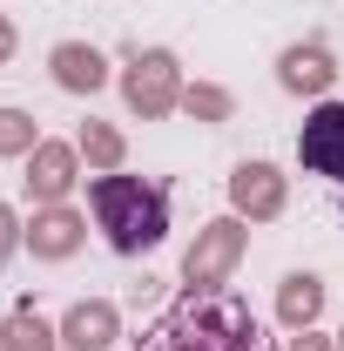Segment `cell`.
Here are the masks:
<instances>
[{"mask_svg":"<svg viewBox=\"0 0 344 351\" xmlns=\"http://www.w3.org/2000/svg\"><path fill=\"white\" fill-rule=\"evenodd\" d=\"M122 101H129L142 122H156V115L182 108V68H175L169 47H142L129 68H122Z\"/></svg>","mask_w":344,"mask_h":351,"instance_id":"4","label":"cell"},{"mask_svg":"<svg viewBox=\"0 0 344 351\" xmlns=\"http://www.w3.org/2000/svg\"><path fill=\"white\" fill-rule=\"evenodd\" d=\"M243 217H216L196 230V243L182 250V291H223V277L243 263Z\"/></svg>","mask_w":344,"mask_h":351,"instance_id":"3","label":"cell"},{"mask_svg":"<svg viewBox=\"0 0 344 351\" xmlns=\"http://www.w3.org/2000/svg\"><path fill=\"white\" fill-rule=\"evenodd\" d=\"M122 338V311L108 304V298H82V304L61 317V345L68 351H108Z\"/></svg>","mask_w":344,"mask_h":351,"instance_id":"9","label":"cell"},{"mask_svg":"<svg viewBox=\"0 0 344 351\" xmlns=\"http://www.w3.org/2000/svg\"><path fill=\"white\" fill-rule=\"evenodd\" d=\"M230 203H236V217H250V223L284 217V176H277V162H236Z\"/></svg>","mask_w":344,"mask_h":351,"instance_id":"7","label":"cell"},{"mask_svg":"<svg viewBox=\"0 0 344 351\" xmlns=\"http://www.w3.org/2000/svg\"><path fill=\"white\" fill-rule=\"evenodd\" d=\"M88 203H95V223H101L108 250H122V257H142V250H156L169 237V189L162 182L108 169L88 182Z\"/></svg>","mask_w":344,"mask_h":351,"instance_id":"2","label":"cell"},{"mask_svg":"<svg viewBox=\"0 0 344 351\" xmlns=\"http://www.w3.org/2000/svg\"><path fill=\"white\" fill-rule=\"evenodd\" d=\"M338 351H344V331H338Z\"/></svg>","mask_w":344,"mask_h":351,"instance_id":"20","label":"cell"},{"mask_svg":"<svg viewBox=\"0 0 344 351\" xmlns=\"http://www.w3.org/2000/svg\"><path fill=\"white\" fill-rule=\"evenodd\" d=\"M47 68H54V82L68 88V95H95V88L108 82L101 47H88V41H61L54 54H47Z\"/></svg>","mask_w":344,"mask_h":351,"instance_id":"11","label":"cell"},{"mask_svg":"<svg viewBox=\"0 0 344 351\" xmlns=\"http://www.w3.org/2000/svg\"><path fill=\"white\" fill-rule=\"evenodd\" d=\"M277 82L291 88V95H324V88L338 82V61H331V47L297 41V47H284V61H277Z\"/></svg>","mask_w":344,"mask_h":351,"instance_id":"10","label":"cell"},{"mask_svg":"<svg viewBox=\"0 0 344 351\" xmlns=\"http://www.w3.org/2000/svg\"><path fill=\"white\" fill-rule=\"evenodd\" d=\"M284 351H331V338H317V324H310V331H291Z\"/></svg>","mask_w":344,"mask_h":351,"instance_id":"18","label":"cell"},{"mask_svg":"<svg viewBox=\"0 0 344 351\" xmlns=\"http://www.w3.org/2000/svg\"><path fill=\"white\" fill-rule=\"evenodd\" d=\"M14 47H21V41H14V21H7V14H0V68H7V61H14Z\"/></svg>","mask_w":344,"mask_h":351,"instance_id":"19","label":"cell"},{"mask_svg":"<svg viewBox=\"0 0 344 351\" xmlns=\"http://www.w3.org/2000/svg\"><path fill=\"white\" fill-rule=\"evenodd\" d=\"M21 237H27V230H21V217L0 203V270H7V257H14V250H21Z\"/></svg>","mask_w":344,"mask_h":351,"instance_id":"17","label":"cell"},{"mask_svg":"<svg viewBox=\"0 0 344 351\" xmlns=\"http://www.w3.org/2000/svg\"><path fill=\"white\" fill-rule=\"evenodd\" d=\"M0 351H61V331L21 298V304L7 311V324H0Z\"/></svg>","mask_w":344,"mask_h":351,"instance_id":"13","label":"cell"},{"mask_svg":"<svg viewBox=\"0 0 344 351\" xmlns=\"http://www.w3.org/2000/svg\"><path fill=\"white\" fill-rule=\"evenodd\" d=\"M82 237H88V223L68 210V203H47V210H34V223H27V250L41 263H61V257H75L82 250Z\"/></svg>","mask_w":344,"mask_h":351,"instance_id":"8","label":"cell"},{"mask_svg":"<svg viewBox=\"0 0 344 351\" xmlns=\"http://www.w3.org/2000/svg\"><path fill=\"white\" fill-rule=\"evenodd\" d=\"M135 351H277L236 291H182Z\"/></svg>","mask_w":344,"mask_h":351,"instance_id":"1","label":"cell"},{"mask_svg":"<svg viewBox=\"0 0 344 351\" xmlns=\"http://www.w3.org/2000/svg\"><path fill=\"white\" fill-rule=\"evenodd\" d=\"M277 317H284V331H310V324L324 317V277L291 270V277L277 284Z\"/></svg>","mask_w":344,"mask_h":351,"instance_id":"12","label":"cell"},{"mask_svg":"<svg viewBox=\"0 0 344 351\" xmlns=\"http://www.w3.org/2000/svg\"><path fill=\"white\" fill-rule=\"evenodd\" d=\"M34 149H41L34 115H21V108H0V156H34Z\"/></svg>","mask_w":344,"mask_h":351,"instance_id":"16","label":"cell"},{"mask_svg":"<svg viewBox=\"0 0 344 351\" xmlns=\"http://www.w3.org/2000/svg\"><path fill=\"white\" fill-rule=\"evenodd\" d=\"M182 108L196 115V122H230V88H216V82H196V88H182Z\"/></svg>","mask_w":344,"mask_h":351,"instance_id":"15","label":"cell"},{"mask_svg":"<svg viewBox=\"0 0 344 351\" xmlns=\"http://www.w3.org/2000/svg\"><path fill=\"white\" fill-rule=\"evenodd\" d=\"M297 156L310 176H338L344 182V101H317L297 135Z\"/></svg>","mask_w":344,"mask_h":351,"instance_id":"5","label":"cell"},{"mask_svg":"<svg viewBox=\"0 0 344 351\" xmlns=\"http://www.w3.org/2000/svg\"><path fill=\"white\" fill-rule=\"evenodd\" d=\"M27 196H34V210H47V203H61L75 182H82V149L75 142H41L34 156H27Z\"/></svg>","mask_w":344,"mask_h":351,"instance_id":"6","label":"cell"},{"mask_svg":"<svg viewBox=\"0 0 344 351\" xmlns=\"http://www.w3.org/2000/svg\"><path fill=\"white\" fill-rule=\"evenodd\" d=\"M75 149H82V156H88V169H95V176L122 169V129H108V122H88Z\"/></svg>","mask_w":344,"mask_h":351,"instance_id":"14","label":"cell"}]
</instances>
